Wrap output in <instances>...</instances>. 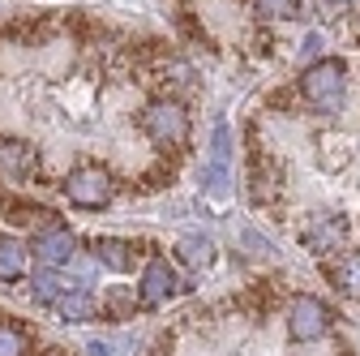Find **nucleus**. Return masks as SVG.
Wrapping results in <instances>:
<instances>
[{
  "mask_svg": "<svg viewBox=\"0 0 360 356\" xmlns=\"http://www.w3.org/2000/svg\"><path fill=\"white\" fill-rule=\"evenodd\" d=\"M300 91H304V99L318 108V112L343 108V95H347V65H343V61H318V65H309L304 77H300Z\"/></svg>",
  "mask_w": 360,
  "mask_h": 356,
  "instance_id": "f257e3e1",
  "label": "nucleus"
},
{
  "mask_svg": "<svg viewBox=\"0 0 360 356\" xmlns=\"http://www.w3.org/2000/svg\"><path fill=\"white\" fill-rule=\"evenodd\" d=\"M112 193H116V185H112L108 167H99V163H82V167H73V172L65 176V198H69L73 206H82V210L108 206Z\"/></svg>",
  "mask_w": 360,
  "mask_h": 356,
  "instance_id": "f03ea898",
  "label": "nucleus"
},
{
  "mask_svg": "<svg viewBox=\"0 0 360 356\" xmlns=\"http://www.w3.org/2000/svg\"><path fill=\"white\" fill-rule=\"evenodd\" d=\"M142 129H146V138L155 146H180L189 138V116L176 99H159V103H150L142 112Z\"/></svg>",
  "mask_w": 360,
  "mask_h": 356,
  "instance_id": "7ed1b4c3",
  "label": "nucleus"
},
{
  "mask_svg": "<svg viewBox=\"0 0 360 356\" xmlns=\"http://www.w3.org/2000/svg\"><path fill=\"white\" fill-rule=\"evenodd\" d=\"M330 331V309L318 300V296H296L288 305V335L300 339V343H313Z\"/></svg>",
  "mask_w": 360,
  "mask_h": 356,
  "instance_id": "20e7f679",
  "label": "nucleus"
},
{
  "mask_svg": "<svg viewBox=\"0 0 360 356\" xmlns=\"http://www.w3.org/2000/svg\"><path fill=\"white\" fill-rule=\"evenodd\" d=\"M176 292H180V279L167 266V258H150L146 271H142V284H138V300L142 305H167Z\"/></svg>",
  "mask_w": 360,
  "mask_h": 356,
  "instance_id": "39448f33",
  "label": "nucleus"
},
{
  "mask_svg": "<svg viewBox=\"0 0 360 356\" xmlns=\"http://www.w3.org/2000/svg\"><path fill=\"white\" fill-rule=\"evenodd\" d=\"M343 236H347V224L339 215H318V219H309V228H304V249L326 258L343 245Z\"/></svg>",
  "mask_w": 360,
  "mask_h": 356,
  "instance_id": "423d86ee",
  "label": "nucleus"
},
{
  "mask_svg": "<svg viewBox=\"0 0 360 356\" xmlns=\"http://www.w3.org/2000/svg\"><path fill=\"white\" fill-rule=\"evenodd\" d=\"M34 253L48 262V266H69L77 258V236L69 228H56V232H43L34 236Z\"/></svg>",
  "mask_w": 360,
  "mask_h": 356,
  "instance_id": "0eeeda50",
  "label": "nucleus"
},
{
  "mask_svg": "<svg viewBox=\"0 0 360 356\" xmlns=\"http://www.w3.org/2000/svg\"><path fill=\"white\" fill-rule=\"evenodd\" d=\"M56 314H60V322H90L99 314V296L90 288H73L56 300Z\"/></svg>",
  "mask_w": 360,
  "mask_h": 356,
  "instance_id": "6e6552de",
  "label": "nucleus"
},
{
  "mask_svg": "<svg viewBox=\"0 0 360 356\" xmlns=\"http://www.w3.org/2000/svg\"><path fill=\"white\" fill-rule=\"evenodd\" d=\"M26 262H30V249L18 236H0V284L22 279L26 275Z\"/></svg>",
  "mask_w": 360,
  "mask_h": 356,
  "instance_id": "1a4fd4ad",
  "label": "nucleus"
},
{
  "mask_svg": "<svg viewBox=\"0 0 360 356\" xmlns=\"http://www.w3.org/2000/svg\"><path fill=\"white\" fill-rule=\"evenodd\" d=\"M77 284H69L65 275H56V271H39V275H30V300H39V305H56L65 292H73Z\"/></svg>",
  "mask_w": 360,
  "mask_h": 356,
  "instance_id": "9d476101",
  "label": "nucleus"
},
{
  "mask_svg": "<svg viewBox=\"0 0 360 356\" xmlns=\"http://www.w3.org/2000/svg\"><path fill=\"white\" fill-rule=\"evenodd\" d=\"M95 258L108 266V271H129V266H133V249L124 241H99L95 245Z\"/></svg>",
  "mask_w": 360,
  "mask_h": 356,
  "instance_id": "9b49d317",
  "label": "nucleus"
},
{
  "mask_svg": "<svg viewBox=\"0 0 360 356\" xmlns=\"http://www.w3.org/2000/svg\"><path fill=\"white\" fill-rule=\"evenodd\" d=\"M202 189H206L210 198H228V193H232L228 163H210V159H206V167H202Z\"/></svg>",
  "mask_w": 360,
  "mask_h": 356,
  "instance_id": "f8f14e48",
  "label": "nucleus"
},
{
  "mask_svg": "<svg viewBox=\"0 0 360 356\" xmlns=\"http://www.w3.org/2000/svg\"><path fill=\"white\" fill-rule=\"evenodd\" d=\"M335 284L347 292V296H360V253H347L339 262V271H335Z\"/></svg>",
  "mask_w": 360,
  "mask_h": 356,
  "instance_id": "ddd939ff",
  "label": "nucleus"
},
{
  "mask_svg": "<svg viewBox=\"0 0 360 356\" xmlns=\"http://www.w3.org/2000/svg\"><path fill=\"white\" fill-rule=\"evenodd\" d=\"M232 159V129L228 120H214L210 129V163H228Z\"/></svg>",
  "mask_w": 360,
  "mask_h": 356,
  "instance_id": "4468645a",
  "label": "nucleus"
},
{
  "mask_svg": "<svg viewBox=\"0 0 360 356\" xmlns=\"http://www.w3.org/2000/svg\"><path fill=\"white\" fill-rule=\"evenodd\" d=\"M210 253H214V245L206 236H185V241H180V258H185L189 266H206Z\"/></svg>",
  "mask_w": 360,
  "mask_h": 356,
  "instance_id": "2eb2a0df",
  "label": "nucleus"
},
{
  "mask_svg": "<svg viewBox=\"0 0 360 356\" xmlns=\"http://www.w3.org/2000/svg\"><path fill=\"white\" fill-rule=\"evenodd\" d=\"M0 356H26V331L0 318Z\"/></svg>",
  "mask_w": 360,
  "mask_h": 356,
  "instance_id": "dca6fc26",
  "label": "nucleus"
},
{
  "mask_svg": "<svg viewBox=\"0 0 360 356\" xmlns=\"http://www.w3.org/2000/svg\"><path fill=\"white\" fill-rule=\"evenodd\" d=\"M253 9L262 18H292L296 13V0H253Z\"/></svg>",
  "mask_w": 360,
  "mask_h": 356,
  "instance_id": "f3484780",
  "label": "nucleus"
},
{
  "mask_svg": "<svg viewBox=\"0 0 360 356\" xmlns=\"http://www.w3.org/2000/svg\"><path fill=\"white\" fill-rule=\"evenodd\" d=\"M318 52H322V34L309 30V34L300 39V61H313V65H318Z\"/></svg>",
  "mask_w": 360,
  "mask_h": 356,
  "instance_id": "a211bd4d",
  "label": "nucleus"
},
{
  "mask_svg": "<svg viewBox=\"0 0 360 356\" xmlns=\"http://www.w3.org/2000/svg\"><path fill=\"white\" fill-rule=\"evenodd\" d=\"M86 356H112V343L108 339H86Z\"/></svg>",
  "mask_w": 360,
  "mask_h": 356,
  "instance_id": "6ab92c4d",
  "label": "nucleus"
},
{
  "mask_svg": "<svg viewBox=\"0 0 360 356\" xmlns=\"http://www.w3.org/2000/svg\"><path fill=\"white\" fill-rule=\"evenodd\" d=\"M245 245H249V249H257V253H275V249H270V245L257 236V232H245Z\"/></svg>",
  "mask_w": 360,
  "mask_h": 356,
  "instance_id": "aec40b11",
  "label": "nucleus"
},
{
  "mask_svg": "<svg viewBox=\"0 0 360 356\" xmlns=\"http://www.w3.org/2000/svg\"><path fill=\"white\" fill-rule=\"evenodd\" d=\"M347 5H360V0H347Z\"/></svg>",
  "mask_w": 360,
  "mask_h": 356,
  "instance_id": "412c9836",
  "label": "nucleus"
}]
</instances>
